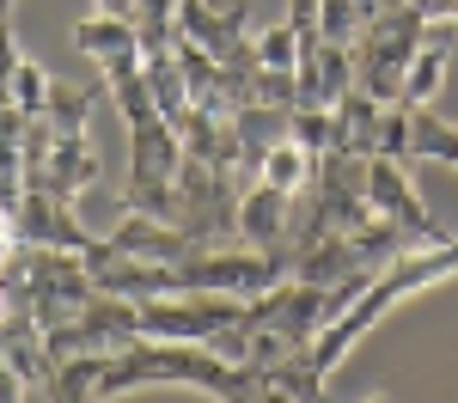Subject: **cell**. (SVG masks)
I'll list each match as a JSON object with an SVG mask.
<instances>
[{
	"label": "cell",
	"instance_id": "1",
	"mask_svg": "<svg viewBox=\"0 0 458 403\" xmlns=\"http://www.w3.org/2000/svg\"><path fill=\"white\" fill-rule=\"evenodd\" d=\"M300 165H306V159H300L293 147H287V153H276V159H269V183H293V178H300Z\"/></svg>",
	"mask_w": 458,
	"mask_h": 403
},
{
	"label": "cell",
	"instance_id": "2",
	"mask_svg": "<svg viewBox=\"0 0 458 403\" xmlns=\"http://www.w3.org/2000/svg\"><path fill=\"white\" fill-rule=\"evenodd\" d=\"M6 251H13V245H6V226H0V263H6Z\"/></svg>",
	"mask_w": 458,
	"mask_h": 403
},
{
	"label": "cell",
	"instance_id": "3",
	"mask_svg": "<svg viewBox=\"0 0 458 403\" xmlns=\"http://www.w3.org/2000/svg\"><path fill=\"white\" fill-rule=\"evenodd\" d=\"M0 312H6V306H0Z\"/></svg>",
	"mask_w": 458,
	"mask_h": 403
}]
</instances>
